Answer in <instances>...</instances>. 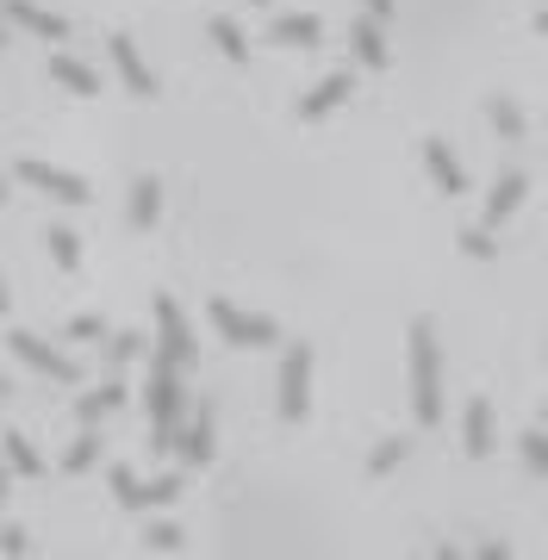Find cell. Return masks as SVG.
Segmentation results:
<instances>
[{
  "label": "cell",
  "instance_id": "6da1fadb",
  "mask_svg": "<svg viewBox=\"0 0 548 560\" xmlns=\"http://www.w3.org/2000/svg\"><path fill=\"white\" fill-rule=\"evenodd\" d=\"M411 411L424 430L443 423V349H436V324H411Z\"/></svg>",
  "mask_w": 548,
  "mask_h": 560
},
{
  "label": "cell",
  "instance_id": "7a4b0ae2",
  "mask_svg": "<svg viewBox=\"0 0 548 560\" xmlns=\"http://www.w3.org/2000/svg\"><path fill=\"white\" fill-rule=\"evenodd\" d=\"M150 430H156V448H175L182 436V361L175 355H150Z\"/></svg>",
  "mask_w": 548,
  "mask_h": 560
},
{
  "label": "cell",
  "instance_id": "3957f363",
  "mask_svg": "<svg viewBox=\"0 0 548 560\" xmlns=\"http://www.w3.org/2000/svg\"><path fill=\"white\" fill-rule=\"evenodd\" d=\"M206 318H212V330H219L224 342H237V349H268V342H281L275 318L244 312V305H231V300H212V305H206Z\"/></svg>",
  "mask_w": 548,
  "mask_h": 560
},
{
  "label": "cell",
  "instance_id": "277c9868",
  "mask_svg": "<svg viewBox=\"0 0 548 560\" xmlns=\"http://www.w3.org/2000/svg\"><path fill=\"white\" fill-rule=\"evenodd\" d=\"M312 411V342H293L281 355V418L300 423Z\"/></svg>",
  "mask_w": 548,
  "mask_h": 560
},
{
  "label": "cell",
  "instance_id": "5b68a950",
  "mask_svg": "<svg viewBox=\"0 0 548 560\" xmlns=\"http://www.w3.org/2000/svg\"><path fill=\"white\" fill-rule=\"evenodd\" d=\"M20 180H25V187H38V194H50V200H62V206H88V200H94L82 175H69V168H57V162H38V156L20 162Z\"/></svg>",
  "mask_w": 548,
  "mask_h": 560
},
{
  "label": "cell",
  "instance_id": "8992f818",
  "mask_svg": "<svg viewBox=\"0 0 548 560\" xmlns=\"http://www.w3.org/2000/svg\"><path fill=\"white\" fill-rule=\"evenodd\" d=\"M0 20L32 32V38H44V44H69V20L50 13V7H38V0H0Z\"/></svg>",
  "mask_w": 548,
  "mask_h": 560
},
{
  "label": "cell",
  "instance_id": "52a82bcc",
  "mask_svg": "<svg viewBox=\"0 0 548 560\" xmlns=\"http://www.w3.org/2000/svg\"><path fill=\"white\" fill-rule=\"evenodd\" d=\"M106 57H113V69H119L125 94H138V101H156V69L138 57V44L125 38V32H113V38H106Z\"/></svg>",
  "mask_w": 548,
  "mask_h": 560
},
{
  "label": "cell",
  "instance_id": "ba28073f",
  "mask_svg": "<svg viewBox=\"0 0 548 560\" xmlns=\"http://www.w3.org/2000/svg\"><path fill=\"white\" fill-rule=\"evenodd\" d=\"M7 342H13V355H20L25 368H38V374H50V381H62V386H75V381H82V368H75L69 355H62V349H50V342H38L32 330H13Z\"/></svg>",
  "mask_w": 548,
  "mask_h": 560
},
{
  "label": "cell",
  "instance_id": "9c48e42d",
  "mask_svg": "<svg viewBox=\"0 0 548 560\" xmlns=\"http://www.w3.org/2000/svg\"><path fill=\"white\" fill-rule=\"evenodd\" d=\"M156 355H175L187 368L194 361V330H187V318H182V305L168 300H156Z\"/></svg>",
  "mask_w": 548,
  "mask_h": 560
},
{
  "label": "cell",
  "instance_id": "30bf717a",
  "mask_svg": "<svg viewBox=\"0 0 548 560\" xmlns=\"http://www.w3.org/2000/svg\"><path fill=\"white\" fill-rule=\"evenodd\" d=\"M349 94H355V75H349V69H337V75L318 81V88H312V94H305V101L293 106V113H300L305 125H318V119H330L337 106H349Z\"/></svg>",
  "mask_w": 548,
  "mask_h": 560
},
{
  "label": "cell",
  "instance_id": "8fae6325",
  "mask_svg": "<svg viewBox=\"0 0 548 560\" xmlns=\"http://www.w3.org/2000/svg\"><path fill=\"white\" fill-rule=\"evenodd\" d=\"M424 168H430V180H436V194H448V200L467 194V168L455 162V150H448L443 138H424Z\"/></svg>",
  "mask_w": 548,
  "mask_h": 560
},
{
  "label": "cell",
  "instance_id": "7c38bea8",
  "mask_svg": "<svg viewBox=\"0 0 548 560\" xmlns=\"http://www.w3.org/2000/svg\"><path fill=\"white\" fill-rule=\"evenodd\" d=\"M349 50H355V62L362 69H386L393 62V44H386V25L368 13V20H355V32H349Z\"/></svg>",
  "mask_w": 548,
  "mask_h": 560
},
{
  "label": "cell",
  "instance_id": "4fadbf2b",
  "mask_svg": "<svg viewBox=\"0 0 548 560\" xmlns=\"http://www.w3.org/2000/svg\"><path fill=\"white\" fill-rule=\"evenodd\" d=\"M524 194H529V175H524V168H511V175H499V187L487 194V219H480V224H487V231H499V224H505L511 212L524 206Z\"/></svg>",
  "mask_w": 548,
  "mask_h": 560
},
{
  "label": "cell",
  "instance_id": "5bb4252c",
  "mask_svg": "<svg viewBox=\"0 0 548 560\" xmlns=\"http://www.w3.org/2000/svg\"><path fill=\"white\" fill-rule=\"evenodd\" d=\"M50 81L69 88L75 101H94V94H101V75H94L82 57H69V50H50Z\"/></svg>",
  "mask_w": 548,
  "mask_h": 560
},
{
  "label": "cell",
  "instance_id": "9a60e30c",
  "mask_svg": "<svg viewBox=\"0 0 548 560\" xmlns=\"http://www.w3.org/2000/svg\"><path fill=\"white\" fill-rule=\"evenodd\" d=\"M318 38H325V20H318V13H281V20L268 25V44H293V50H312Z\"/></svg>",
  "mask_w": 548,
  "mask_h": 560
},
{
  "label": "cell",
  "instance_id": "2e32d148",
  "mask_svg": "<svg viewBox=\"0 0 548 560\" xmlns=\"http://www.w3.org/2000/svg\"><path fill=\"white\" fill-rule=\"evenodd\" d=\"M175 448H182L187 467H206V460H212V411H206V405H200V418L175 436Z\"/></svg>",
  "mask_w": 548,
  "mask_h": 560
},
{
  "label": "cell",
  "instance_id": "e0dca14e",
  "mask_svg": "<svg viewBox=\"0 0 548 560\" xmlns=\"http://www.w3.org/2000/svg\"><path fill=\"white\" fill-rule=\"evenodd\" d=\"M462 436H467V455H492V405L487 399H467V418H462Z\"/></svg>",
  "mask_w": 548,
  "mask_h": 560
},
{
  "label": "cell",
  "instance_id": "ac0fdd59",
  "mask_svg": "<svg viewBox=\"0 0 548 560\" xmlns=\"http://www.w3.org/2000/svg\"><path fill=\"white\" fill-rule=\"evenodd\" d=\"M156 212H163V180L138 175V180H131V224H138V231H150V224H156Z\"/></svg>",
  "mask_w": 548,
  "mask_h": 560
},
{
  "label": "cell",
  "instance_id": "d6986e66",
  "mask_svg": "<svg viewBox=\"0 0 548 560\" xmlns=\"http://www.w3.org/2000/svg\"><path fill=\"white\" fill-rule=\"evenodd\" d=\"M0 460H7L20 480H38V474H44V455L32 448V436H20V430H13V436H0Z\"/></svg>",
  "mask_w": 548,
  "mask_h": 560
},
{
  "label": "cell",
  "instance_id": "ffe728a7",
  "mask_svg": "<svg viewBox=\"0 0 548 560\" xmlns=\"http://www.w3.org/2000/svg\"><path fill=\"white\" fill-rule=\"evenodd\" d=\"M119 405H125V386H119V381H106L101 393H88V399L75 405V418H82V430H94V423H101V418H113Z\"/></svg>",
  "mask_w": 548,
  "mask_h": 560
},
{
  "label": "cell",
  "instance_id": "44dd1931",
  "mask_svg": "<svg viewBox=\"0 0 548 560\" xmlns=\"http://www.w3.org/2000/svg\"><path fill=\"white\" fill-rule=\"evenodd\" d=\"M487 119L499 125V138H505V143L524 138V106L511 101V94H492V101H487Z\"/></svg>",
  "mask_w": 548,
  "mask_h": 560
},
{
  "label": "cell",
  "instance_id": "7402d4cb",
  "mask_svg": "<svg viewBox=\"0 0 548 560\" xmlns=\"http://www.w3.org/2000/svg\"><path fill=\"white\" fill-rule=\"evenodd\" d=\"M212 44H219L231 62H249V38H244V25L231 20V13H219V20H212Z\"/></svg>",
  "mask_w": 548,
  "mask_h": 560
},
{
  "label": "cell",
  "instance_id": "603a6c76",
  "mask_svg": "<svg viewBox=\"0 0 548 560\" xmlns=\"http://www.w3.org/2000/svg\"><path fill=\"white\" fill-rule=\"evenodd\" d=\"M50 261H57L62 275H75V268H82V237H75V231H62V224H50Z\"/></svg>",
  "mask_w": 548,
  "mask_h": 560
},
{
  "label": "cell",
  "instance_id": "cb8c5ba5",
  "mask_svg": "<svg viewBox=\"0 0 548 560\" xmlns=\"http://www.w3.org/2000/svg\"><path fill=\"white\" fill-rule=\"evenodd\" d=\"M113 492H119L125 511H150V486H143L131 467H113Z\"/></svg>",
  "mask_w": 548,
  "mask_h": 560
},
{
  "label": "cell",
  "instance_id": "d4e9b609",
  "mask_svg": "<svg viewBox=\"0 0 548 560\" xmlns=\"http://www.w3.org/2000/svg\"><path fill=\"white\" fill-rule=\"evenodd\" d=\"M406 455H411V442H406V436H386L381 448L368 455V474H393V467H399Z\"/></svg>",
  "mask_w": 548,
  "mask_h": 560
},
{
  "label": "cell",
  "instance_id": "484cf974",
  "mask_svg": "<svg viewBox=\"0 0 548 560\" xmlns=\"http://www.w3.org/2000/svg\"><path fill=\"white\" fill-rule=\"evenodd\" d=\"M94 460H101V436H94V430H82V442H75L69 455H62V467H69V474H88Z\"/></svg>",
  "mask_w": 548,
  "mask_h": 560
},
{
  "label": "cell",
  "instance_id": "4316f807",
  "mask_svg": "<svg viewBox=\"0 0 548 560\" xmlns=\"http://www.w3.org/2000/svg\"><path fill=\"white\" fill-rule=\"evenodd\" d=\"M517 448H524V460L536 467V474H548V430H524V436H517Z\"/></svg>",
  "mask_w": 548,
  "mask_h": 560
},
{
  "label": "cell",
  "instance_id": "83f0119b",
  "mask_svg": "<svg viewBox=\"0 0 548 560\" xmlns=\"http://www.w3.org/2000/svg\"><path fill=\"white\" fill-rule=\"evenodd\" d=\"M462 249H467V256H474V261L499 256V243H492V231H487V224H474V231H462Z\"/></svg>",
  "mask_w": 548,
  "mask_h": 560
},
{
  "label": "cell",
  "instance_id": "f1b7e54d",
  "mask_svg": "<svg viewBox=\"0 0 548 560\" xmlns=\"http://www.w3.org/2000/svg\"><path fill=\"white\" fill-rule=\"evenodd\" d=\"M150 548H156V555H168V548H182V529H175V523H150Z\"/></svg>",
  "mask_w": 548,
  "mask_h": 560
},
{
  "label": "cell",
  "instance_id": "f546056e",
  "mask_svg": "<svg viewBox=\"0 0 548 560\" xmlns=\"http://www.w3.org/2000/svg\"><path fill=\"white\" fill-rule=\"evenodd\" d=\"M138 349H143V337H138V330H119V337H113V361H131Z\"/></svg>",
  "mask_w": 548,
  "mask_h": 560
},
{
  "label": "cell",
  "instance_id": "4dcf8cb0",
  "mask_svg": "<svg viewBox=\"0 0 548 560\" xmlns=\"http://www.w3.org/2000/svg\"><path fill=\"white\" fill-rule=\"evenodd\" d=\"M0 548H7V555L20 560V555H25V529H0Z\"/></svg>",
  "mask_w": 548,
  "mask_h": 560
},
{
  "label": "cell",
  "instance_id": "1f68e13d",
  "mask_svg": "<svg viewBox=\"0 0 548 560\" xmlns=\"http://www.w3.org/2000/svg\"><path fill=\"white\" fill-rule=\"evenodd\" d=\"M368 13H374V20L386 25V20H393V13H399V0H368Z\"/></svg>",
  "mask_w": 548,
  "mask_h": 560
},
{
  "label": "cell",
  "instance_id": "d6a6232c",
  "mask_svg": "<svg viewBox=\"0 0 548 560\" xmlns=\"http://www.w3.org/2000/svg\"><path fill=\"white\" fill-rule=\"evenodd\" d=\"M474 560H511V548H505V541H487V548H480Z\"/></svg>",
  "mask_w": 548,
  "mask_h": 560
},
{
  "label": "cell",
  "instance_id": "836d02e7",
  "mask_svg": "<svg viewBox=\"0 0 548 560\" xmlns=\"http://www.w3.org/2000/svg\"><path fill=\"white\" fill-rule=\"evenodd\" d=\"M7 486H13V467H7V460H0V504H7Z\"/></svg>",
  "mask_w": 548,
  "mask_h": 560
},
{
  "label": "cell",
  "instance_id": "e575fe53",
  "mask_svg": "<svg viewBox=\"0 0 548 560\" xmlns=\"http://www.w3.org/2000/svg\"><path fill=\"white\" fill-rule=\"evenodd\" d=\"M7 305H13V293H7V280H0V318H7Z\"/></svg>",
  "mask_w": 548,
  "mask_h": 560
},
{
  "label": "cell",
  "instance_id": "d590c367",
  "mask_svg": "<svg viewBox=\"0 0 548 560\" xmlns=\"http://www.w3.org/2000/svg\"><path fill=\"white\" fill-rule=\"evenodd\" d=\"M536 32H543V38H548V7H543V13H536Z\"/></svg>",
  "mask_w": 548,
  "mask_h": 560
},
{
  "label": "cell",
  "instance_id": "8d00e7d4",
  "mask_svg": "<svg viewBox=\"0 0 548 560\" xmlns=\"http://www.w3.org/2000/svg\"><path fill=\"white\" fill-rule=\"evenodd\" d=\"M7 44H13V32H7V25H0V50H7Z\"/></svg>",
  "mask_w": 548,
  "mask_h": 560
},
{
  "label": "cell",
  "instance_id": "74e56055",
  "mask_svg": "<svg viewBox=\"0 0 548 560\" xmlns=\"http://www.w3.org/2000/svg\"><path fill=\"white\" fill-rule=\"evenodd\" d=\"M436 560H462V555H455V548H443V555H436Z\"/></svg>",
  "mask_w": 548,
  "mask_h": 560
},
{
  "label": "cell",
  "instance_id": "f35d334b",
  "mask_svg": "<svg viewBox=\"0 0 548 560\" xmlns=\"http://www.w3.org/2000/svg\"><path fill=\"white\" fill-rule=\"evenodd\" d=\"M0 399H7V381H0Z\"/></svg>",
  "mask_w": 548,
  "mask_h": 560
},
{
  "label": "cell",
  "instance_id": "ab89813d",
  "mask_svg": "<svg viewBox=\"0 0 548 560\" xmlns=\"http://www.w3.org/2000/svg\"><path fill=\"white\" fill-rule=\"evenodd\" d=\"M249 7H268V0H249Z\"/></svg>",
  "mask_w": 548,
  "mask_h": 560
},
{
  "label": "cell",
  "instance_id": "60d3db41",
  "mask_svg": "<svg viewBox=\"0 0 548 560\" xmlns=\"http://www.w3.org/2000/svg\"><path fill=\"white\" fill-rule=\"evenodd\" d=\"M543 423H548V405H543Z\"/></svg>",
  "mask_w": 548,
  "mask_h": 560
}]
</instances>
